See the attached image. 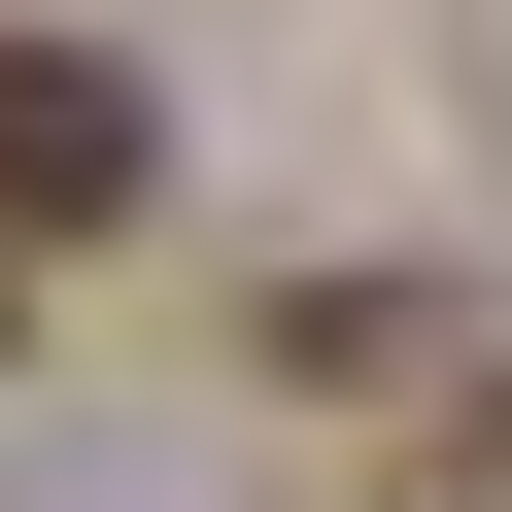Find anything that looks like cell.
<instances>
[{"label":"cell","mask_w":512,"mask_h":512,"mask_svg":"<svg viewBox=\"0 0 512 512\" xmlns=\"http://www.w3.org/2000/svg\"><path fill=\"white\" fill-rule=\"evenodd\" d=\"M137 171H171V137H137V69H69V35H0V205L69 239V205H137Z\"/></svg>","instance_id":"1"}]
</instances>
